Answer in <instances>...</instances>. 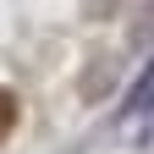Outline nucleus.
<instances>
[{
	"label": "nucleus",
	"instance_id": "f257e3e1",
	"mask_svg": "<svg viewBox=\"0 0 154 154\" xmlns=\"http://www.w3.org/2000/svg\"><path fill=\"white\" fill-rule=\"evenodd\" d=\"M17 121H22V105H17V94H11V88H0V143L17 132Z\"/></svg>",
	"mask_w": 154,
	"mask_h": 154
}]
</instances>
